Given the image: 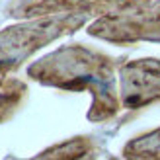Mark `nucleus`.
I'll return each instance as SVG.
<instances>
[{
	"label": "nucleus",
	"mask_w": 160,
	"mask_h": 160,
	"mask_svg": "<svg viewBox=\"0 0 160 160\" xmlns=\"http://www.w3.org/2000/svg\"><path fill=\"white\" fill-rule=\"evenodd\" d=\"M113 59L84 47H65L29 67V74L41 82L67 90H92L96 100L90 111L92 121L113 115L119 100L113 88Z\"/></svg>",
	"instance_id": "f257e3e1"
},
{
	"label": "nucleus",
	"mask_w": 160,
	"mask_h": 160,
	"mask_svg": "<svg viewBox=\"0 0 160 160\" xmlns=\"http://www.w3.org/2000/svg\"><path fill=\"white\" fill-rule=\"evenodd\" d=\"M82 22V16L67 14L62 18H47L2 31L0 33V82L8 74V70L16 68L29 53L67 31H74V28H78Z\"/></svg>",
	"instance_id": "f03ea898"
},
{
	"label": "nucleus",
	"mask_w": 160,
	"mask_h": 160,
	"mask_svg": "<svg viewBox=\"0 0 160 160\" xmlns=\"http://www.w3.org/2000/svg\"><path fill=\"white\" fill-rule=\"evenodd\" d=\"M90 33L113 43L160 41V0H147L125 12L103 16L90 26Z\"/></svg>",
	"instance_id": "7ed1b4c3"
},
{
	"label": "nucleus",
	"mask_w": 160,
	"mask_h": 160,
	"mask_svg": "<svg viewBox=\"0 0 160 160\" xmlns=\"http://www.w3.org/2000/svg\"><path fill=\"white\" fill-rule=\"evenodd\" d=\"M121 98L125 108L135 109L160 100V61L141 59L121 68Z\"/></svg>",
	"instance_id": "20e7f679"
},
{
	"label": "nucleus",
	"mask_w": 160,
	"mask_h": 160,
	"mask_svg": "<svg viewBox=\"0 0 160 160\" xmlns=\"http://www.w3.org/2000/svg\"><path fill=\"white\" fill-rule=\"evenodd\" d=\"M125 156L129 160H160V129L129 142Z\"/></svg>",
	"instance_id": "39448f33"
},
{
	"label": "nucleus",
	"mask_w": 160,
	"mask_h": 160,
	"mask_svg": "<svg viewBox=\"0 0 160 160\" xmlns=\"http://www.w3.org/2000/svg\"><path fill=\"white\" fill-rule=\"evenodd\" d=\"M92 147L84 139H78L72 142H65L61 147H55L53 150H47L35 160H92Z\"/></svg>",
	"instance_id": "423d86ee"
}]
</instances>
